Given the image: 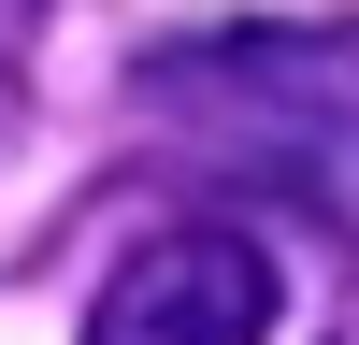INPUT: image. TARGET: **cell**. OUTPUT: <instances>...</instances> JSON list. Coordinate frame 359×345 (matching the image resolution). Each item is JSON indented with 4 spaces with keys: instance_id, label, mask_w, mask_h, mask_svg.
<instances>
[{
    "instance_id": "2",
    "label": "cell",
    "mask_w": 359,
    "mask_h": 345,
    "mask_svg": "<svg viewBox=\"0 0 359 345\" xmlns=\"http://www.w3.org/2000/svg\"><path fill=\"white\" fill-rule=\"evenodd\" d=\"M273 259L245 245V230H158V245L115 259V288L86 302L72 345H273Z\"/></svg>"
},
{
    "instance_id": "3",
    "label": "cell",
    "mask_w": 359,
    "mask_h": 345,
    "mask_svg": "<svg viewBox=\"0 0 359 345\" xmlns=\"http://www.w3.org/2000/svg\"><path fill=\"white\" fill-rule=\"evenodd\" d=\"M29 43H43V0H0V130L29 115Z\"/></svg>"
},
{
    "instance_id": "1",
    "label": "cell",
    "mask_w": 359,
    "mask_h": 345,
    "mask_svg": "<svg viewBox=\"0 0 359 345\" xmlns=\"http://www.w3.org/2000/svg\"><path fill=\"white\" fill-rule=\"evenodd\" d=\"M130 101L172 115L187 144H230V158L287 172V187H345L359 172V29L245 15V29H201V43H158L130 72Z\"/></svg>"
}]
</instances>
